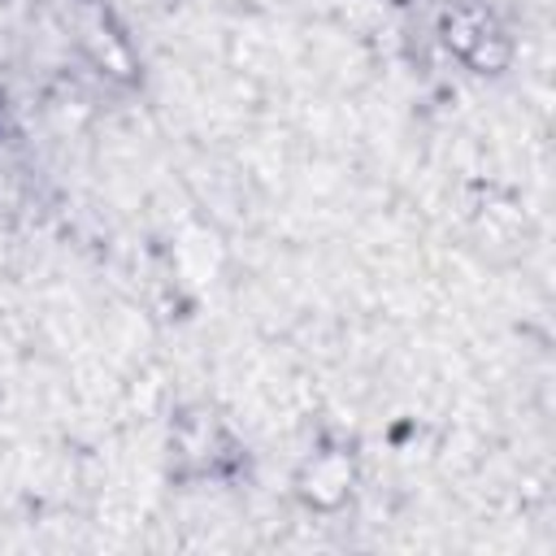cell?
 <instances>
[{"mask_svg":"<svg viewBox=\"0 0 556 556\" xmlns=\"http://www.w3.org/2000/svg\"><path fill=\"white\" fill-rule=\"evenodd\" d=\"M352 491V460L343 452H321L308 460L304 478H300V495L317 508H334L343 504V495Z\"/></svg>","mask_w":556,"mask_h":556,"instance_id":"obj_1","label":"cell"},{"mask_svg":"<svg viewBox=\"0 0 556 556\" xmlns=\"http://www.w3.org/2000/svg\"><path fill=\"white\" fill-rule=\"evenodd\" d=\"M443 39H447V48H452L456 56L469 61L473 43H478V48H482V43H500V30H495V22H491L482 9H456V13L443 22Z\"/></svg>","mask_w":556,"mask_h":556,"instance_id":"obj_2","label":"cell"}]
</instances>
